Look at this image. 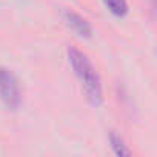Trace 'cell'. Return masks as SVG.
Masks as SVG:
<instances>
[{
    "mask_svg": "<svg viewBox=\"0 0 157 157\" xmlns=\"http://www.w3.org/2000/svg\"><path fill=\"white\" fill-rule=\"evenodd\" d=\"M0 100L8 109H17L22 105V93L16 75L5 66H0Z\"/></svg>",
    "mask_w": 157,
    "mask_h": 157,
    "instance_id": "obj_2",
    "label": "cell"
},
{
    "mask_svg": "<svg viewBox=\"0 0 157 157\" xmlns=\"http://www.w3.org/2000/svg\"><path fill=\"white\" fill-rule=\"evenodd\" d=\"M63 22L78 36V37H83V39H90L93 36V28L90 25V22L86 19H83L80 14H77L71 10H65L62 13Z\"/></svg>",
    "mask_w": 157,
    "mask_h": 157,
    "instance_id": "obj_3",
    "label": "cell"
},
{
    "mask_svg": "<svg viewBox=\"0 0 157 157\" xmlns=\"http://www.w3.org/2000/svg\"><path fill=\"white\" fill-rule=\"evenodd\" d=\"M66 52H68L69 65L72 66L78 82H80L88 102L96 108L100 106L103 103V90H102V80H100L99 72L96 71L90 59L80 49L69 46Z\"/></svg>",
    "mask_w": 157,
    "mask_h": 157,
    "instance_id": "obj_1",
    "label": "cell"
},
{
    "mask_svg": "<svg viewBox=\"0 0 157 157\" xmlns=\"http://www.w3.org/2000/svg\"><path fill=\"white\" fill-rule=\"evenodd\" d=\"M103 3L109 10V13L116 17H125L128 14L126 0H103Z\"/></svg>",
    "mask_w": 157,
    "mask_h": 157,
    "instance_id": "obj_5",
    "label": "cell"
},
{
    "mask_svg": "<svg viewBox=\"0 0 157 157\" xmlns=\"http://www.w3.org/2000/svg\"><path fill=\"white\" fill-rule=\"evenodd\" d=\"M109 142H111L113 151H114L117 155L123 157V155H131V154H132L131 149L128 148V145L125 143V140L122 139V136L117 134L116 131H111V132H109Z\"/></svg>",
    "mask_w": 157,
    "mask_h": 157,
    "instance_id": "obj_4",
    "label": "cell"
}]
</instances>
